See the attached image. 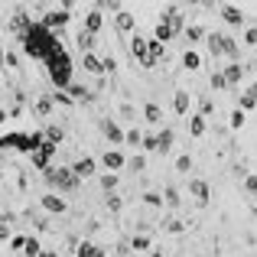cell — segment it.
I'll use <instances>...</instances> for the list:
<instances>
[{"label":"cell","instance_id":"obj_1","mask_svg":"<svg viewBox=\"0 0 257 257\" xmlns=\"http://www.w3.org/2000/svg\"><path fill=\"white\" fill-rule=\"evenodd\" d=\"M33 17L43 78L0 134V257H257V17Z\"/></svg>","mask_w":257,"mask_h":257}]
</instances>
